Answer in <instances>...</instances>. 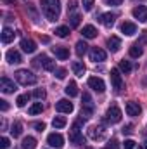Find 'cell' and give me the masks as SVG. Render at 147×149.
<instances>
[{
	"mask_svg": "<svg viewBox=\"0 0 147 149\" xmlns=\"http://www.w3.org/2000/svg\"><path fill=\"white\" fill-rule=\"evenodd\" d=\"M0 109H2V111H7V109H9L7 101H0Z\"/></svg>",
	"mask_w": 147,
	"mask_h": 149,
	"instance_id": "obj_44",
	"label": "cell"
},
{
	"mask_svg": "<svg viewBox=\"0 0 147 149\" xmlns=\"http://www.w3.org/2000/svg\"><path fill=\"white\" fill-rule=\"evenodd\" d=\"M121 132H123V134H126V135H128V134H132V132H133V125H130V123H128V125H125Z\"/></svg>",
	"mask_w": 147,
	"mask_h": 149,
	"instance_id": "obj_40",
	"label": "cell"
},
{
	"mask_svg": "<svg viewBox=\"0 0 147 149\" xmlns=\"http://www.w3.org/2000/svg\"><path fill=\"white\" fill-rule=\"evenodd\" d=\"M10 134H12L14 137H19V135L23 134V123H21V121H16V123L10 127Z\"/></svg>",
	"mask_w": 147,
	"mask_h": 149,
	"instance_id": "obj_27",
	"label": "cell"
},
{
	"mask_svg": "<svg viewBox=\"0 0 147 149\" xmlns=\"http://www.w3.org/2000/svg\"><path fill=\"white\" fill-rule=\"evenodd\" d=\"M81 35L85 38H95L97 37V30H95V26H92V24H87V26H83V30H81Z\"/></svg>",
	"mask_w": 147,
	"mask_h": 149,
	"instance_id": "obj_21",
	"label": "cell"
},
{
	"mask_svg": "<svg viewBox=\"0 0 147 149\" xmlns=\"http://www.w3.org/2000/svg\"><path fill=\"white\" fill-rule=\"evenodd\" d=\"M71 70H73V73L76 74V76H83L85 71H87V68H85V64H83L81 61H73Z\"/></svg>",
	"mask_w": 147,
	"mask_h": 149,
	"instance_id": "obj_19",
	"label": "cell"
},
{
	"mask_svg": "<svg viewBox=\"0 0 147 149\" xmlns=\"http://www.w3.org/2000/svg\"><path fill=\"white\" fill-rule=\"evenodd\" d=\"M42 10L49 21H57L61 16V2L59 0H42Z\"/></svg>",
	"mask_w": 147,
	"mask_h": 149,
	"instance_id": "obj_1",
	"label": "cell"
},
{
	"mask_svg": "<svg viewBox=\"0 0 147 149\" xmlns=\"http://www.w3.org/2000/svg\"><path fill=\"white\" fill-rule=\"evenodd\" d=\"M114 19H116V16H114L112 12H106V14L101 16V23H102L106 28H111V26L114 24Z\"/></svg>",
	"mask_w": 147,
	"mask_h": 149,
	"instance_id": "obj_20",
	"label": "cell"
},
{
	"mask_svg": "<svg viewBox=\"0 0 147 149\" xmlns=\"http://www.w3.org/2000/svg\"><path fill=\"white\" fill-rule=\"evenodd\" d=\"M5 59L10 63V64H19L23 59H21V54L17 52V50H14V49H10V50H7V54H5Z\"/></svg>",
	"mask_w": 147,
	"mask_h": 149,
	"instance_id": "obj_16",
	"label": "cell"
},
{
	"mask_svg": "<svg viewBox=\"0 0 147 149\" xmlns=\"http://www.w3.org/2000/svg\"><path fill=\"white\" fill-rule=\"evenodd\" d=\"M14 37H16V33L10 28H3V31H2V42L3 43H10L14 40Z\"/></svg>",
	"mask_w": 147,
	"mask_h": 149,
	"instance_id": "obj_23",
	"label": "cell"
},
{
	"mask_svg": "<svg viewBox=\"0 0 147 149\" xmlns=\"http://www.w3.org/2000/svg\"><path fill=\"white\" fill-rule=\"evenodd\" d=\"M123 146H125V149H133V148H135V142H133L132 139H128V141H125V144H123Z\"/></svg>",
	"mask_w": 147,
	"mask_h": 149,
	"instance_id": "obj_41",
	"label": "cell"
},
{
	"mask_svg": "<svg viewBox=\"0 0 147 149\" xmlns=\"http://www.w3.org/2000/svg\"><path fill=\"white\" fill-rule=\"evenodd\" d=\"M52 52H54L55 57H59L61 61H64V59L69 57V50H68L66 47H52Z\"/></svg>",
	"mask_w": 147,
	"mask_h": 149,
	"instance_id": "obj_18",
	"label": "cell"
},
{
	"mask_svg": "<svg viewBox=\"0 0 147 149\" xmlns=\"http://www.w3.org/2000/svg\"><path fill=\"white\" fill-rule=\"evenodd\" d=\"M139 149H147V142H144V144H140V146H139Z\"/></svg>",
	"mask_w": 147,
	"mask_h": 149,
	"instance_id": "obj_46",
	"label": "cell"
},
{
	"mask_svg": "<svg viewBox=\"0 0 147 149\" xmlns=\"http://www.w3.org/2000/svg\"><path fill=\"white\" fill-rule=\"evenodd\" d=\"M133 16H135V19H139L140 23H146L147 21V7L146 5L135 7V9H133Z\"/></svg>",
	"mask_w": 147,
	"mask_h": 149,
	"instance_id": "obj_14",
	"label": "cell"
},
{
	"mask_svg": "<svg viewBox=\"0 0 147 149\" xmlns=\"http://www.w3.org/2000/svg\"><path fill=\"white\" fill-rule=\"evenodd\" d=\"M35 128H37L38 132H43V130H45V123H40V121H38V123H35Z\"/></svg>",
	"mask_w": 147,
	"mask_h": 149,
	"instance_id": "obj_43",
	"label": "cell"
},
{
	"mask_svg": "<svg viewBox=\"0 0 147 149\" xmlns=\"http://www.w3.org/2000/svg\"><path fill=\"white\" fill-rule=\"evenodd\" d=\"M64 90H66V94H68L69 97H76V95H78V85H76V81H69Z\"/></svg>",
	"mask_w": 147,
	"mask_h": 149,
	"instance_id": "obj_24",
	"label": "cell"
},
{
	"mask_svg": "<svg viewBox=\"0 0 147 149\" xmlns=\"http://www.w3.org/2000/svg\"><path fill=\"white\" fill-rule=\"evenodd\" d=\"M55 76H57L59 80L66 78V70H64V68H59V70H55Z\"/></svg>",
	"mask_w": 147,
	"mask_h": 149,
	"instance_id": "obj_39",
	"label": "cell"
},
{
	"mask_svg": "<svg viewBox=\"0 0 147 149\" xmlns=\"http://www.w3.org/2000/svg\"><path fill=\"white\" fill-rule=\"evenodd\" d=\"M47 142L52 146V148H55V149H59V148H62V144H64V137L61 135V134H50L49 137H47Z\"/></svg>",
	"mask_w": 147,
	"mask_h": 149,
	"instance_id": "obj_10",
	"label": "cell"
},
{
	"mask_svg": "<svg viewBox=\"0 0 147 149\" xmlns=\"http://www.w3.org/2000/svg\"><path fill=\"white\" fill-rule=\"evenodd\" d=\"M83 108H94L92 99H90V95H88V94H83Z\"/></svg>",
	"mask_w": 147,
	"mask_h": 149,
	"instance_id": "obj_35",
	"label": "cell"
},
{
	"mask_svg": "<svg viewBox=\"0 0 147 149\" xmlns=\"http://www.w3.org/2000/svg\"><path fill=\"white\" fill-rule=\"evenodd\" d=\"M111 81H112V88H114L116 92H119V90L123 88V78H121V74H119V70H116V68L111 70Z\"/></svg>",
	"mask_w": 147,
	"mask_h": 149,
	"instance_id": "obj_6",
	"label": "cell"
},
{
	"mask_svg": "<svg viewBox=\"0 0 147 149\" xmlns=\"http://www.w3.org/2000/svg\"><path fill=\"white\" fill-rule=\"evenodd\" d=\"M21 49H23L24 52H28V54H33V52L37 50V43H35L33 40H30V38H23V40H21Z\"/></svg>",
	"mask_w": 147,
	"mask_h": 149,
	"instance_id": "obj_15",
	"label": "cell"
},
{
	"mask_svg": "<svg viewBox=\"0 0 147 149\" xmlns=\"http://www.w3.org/2000/svg\"><path fill=\"white\" fill-rule=\"evenodd\" d=\"M85 149H92V148H85Z\"/></svg>",
	"mask_w": 147,
	"mask_h": 149,
	"instance_id": "obj_47",
	"label": "cell"
},
{
	"mask_svg": "<svg viewBox=\"0 0 147 149\" xmlns=\"http://www.w3.org/2000/svg\"><path fill=\"white\" fill-rule=\"evenodd\" d=\"M106 57H107L106 50H102L99 47H94L90 50V61H94V63H102V61H106Z\"/></svg>",
	"mask_w": 147,
	"mask_h": 149,
	"instance_id": "obj_8",
	"label": "cell"
},
{
	"mask_svg": "<svg viewBox=\"0 0 147 149\" xmlns=\"http://www.w3.org/2000/svg\"><path fill=\"white\" fill-rule=\"evenodd\" d=\"M35 61H37V64H42V66H43V70H47V71H55V63H54L52 59H49L47 56L42 54V56H38Z\"/></svg>",
	"mask_w": 147,
	"mask_h": 149,
	"instance_id": "obj_7",
	"label": "cell"
},
{
	"mask_svg": "<svg viewBox=\"0 0 147 149\" xmlns=\"http://www.w3.org/2000/svg\"><path fill=\"white\" fill-rule=\"evenodd\" d=\"M55 35L61 38H66L69 35V28L68 26H59V28H55Z\"/></svg>",
	"mask_w": 147,
	"mask_h": 149,
	"instance_id": "obj_30",
	"label": "cell"
},
{
	"mask_svg": "<svg viewBox=\"0 0 147 149\" xmlns=\"http://www.w3.org/2000/svg\"><path fill=\"white\" fill-rule=\"evenodd\" d=\"M42 111H43V104H42V102H35V104L28 109L30 114H38V113H42Z\"/></svg>",
	"mask_w": 147,
	"mask_h": 149,
	"instance_id": "obj_33",
	"label": "cell"
},
{
	"mask_svg": "<svg viewBox=\"0 0 147 149\" xmlns=\"http://www.w3.org/2000/svg\"><path fill=\"white\" fill-rule=\"evenodd\" d=\"M107 146H109V149H119V146H118V141H116V139H111Z\"/></svg>",
	"mask_w": 147,
	"mask_h": 149,
	"instance_id": "obj_42",
	"label": "cell"
},
{
	"mask_svg": "<svg viewBox=\"0 0 147 149\" xmlns=\"http://www.w3.org/2000/svg\"><path fill=\"white\" fill-rule=\"evenodd\" d=\"M126 114L128 116H139L140 113H142V108H140V104L139 102H133V101H130V102H126Z\"/></svg>",
	"mask_w": 147,
	"mask_h": 149,
	"instance_id": "obj_12",
	"label": "cell"
},
{
	"mask_svg": "<svg viewBox=\"0 0 147 149\" xmlns=\"http://www.w3.org/2000/svg\"><path fill=\"white\" fill-rule=\"evenodd\" d=\"M87 50H88V45H87L83 40H80V42L76 43V54L81 57V56H85V54H87Z\"/></svg>",
	"mask_w": 147,
	"mask_h": 149,
	"instance_id": "obj_26",
	"label": "cell"
},
{
	"mask_svg": "<svg viewBox=\"0 0 147 149\" xmlns=\"http://www.w3.org/2000/svg\"><path fill=\"white\" fill-rule=\"evenodd\" d=\"M55 109H57L59 113H71L73 111V104H71L68 99H61V101H57Z\"/></svg>",
	"mask_w": 147,
	"mask_h": 149,
	"instance_id": "obj_13",
	"label": "cell"
},
{
	"mask_svg": "<svg viewBox=\"0 0 147 149\" xmlns=\"http://www.w3.org/2000/svg\"><path fill=\"white\" fill-rule=\"evenodd\" d=\"M0 88H2V92H3V94H12V92H16V90H17L16 83H14L12 80L5 78V76L0 80Z\"/></svg>",
	"mask_w": 147,
	"mask_h": 149,
	"instance_id": "obj_9",
	"label": "cell"
},
{
	"mask_svg": "<svg viewBox=\"0 0 147 149\" xmlns=\"http://www.w3.org/2000/svg\"><path fill=\"white\" fill-rule=\"evenodd\" d=\"M109 5H121L123 3V0H106Z\"/></svg>",
	"mask_w": 147,
	"mask_h": 149,
	"instance_id": "obj_45",
	"label": "cell"
},
{
	"mask_svg": "<svg viewBox=\"0 0 147 149\" xmlns=\"http://www.w3.org/2000/svg\"><path fill=\"white\" fill-rule=\"evenodd\" d=\"M106 120L109 121V123H118V121H121V109L118 108V106H111L107 113H106Z\"/></svg>",
	"mask_w": 147,
	"mask_h": 149,
	"instance_id": "obj_5",
	"label": "cell"
},
{
	"mask_svg": "<svg viewBox=\"0 0 147 149\" xmlns=\"http://www.w3.org/2000/svg\"><path fill=\"white\" fill-rule=\"evenodd\" d=\"M28 99H30V95H28V94H23V95H19V97H17L16 104H17L19 108H23V106H24V104L28 102Z\"/></svg>",
	"mask_w": 147,
	"mask_h": 149,
	"instance_id": "obj_34",
	"label": "cell"
},
{
	"mask_svg": "<svg viewBox=\"0 0 147 149\" xmlns=\"http://www.w3.org/2000/svg\"><path fill=\"white\" fill-rule=\"evenodd\" d=\"M121 33H125V35L132 37V35H135V33H137V26H135L133 23H130V21H125V23L121 24Z\"/></svg>",
	"mask_w": 147,
	"mask_h": 149,
	"instance_id": "obj_17",
	"label": "cell"
},
{
	"mask_svg": "<svg viewBox=\"0 0 147 149\" xmlns=\"http://www.w3.org/2000/svg\"><path fill=\"white\" fill-rule=\"evenodd\" d=\"M130 56H132V57H140V56H142V47H140L139 43L132 45V47H130Z\"/></svg>",
	"mask_w": 147,
	"mask_h": 149,
	"instance_id": "obj_29",
	"label": "cell"
},
{
	"mask_svg": "<svg viewBox=\"0 0 147 149\" xmlns=\"http://www.w3.org/2000/svg\"><path fill=\"white\" fill-rule=\"evenodd\" d=\"M119 71H123V73H130L132 71V64H130V61H119Z\"/></svg>",
	"mask_w": 147,
	"mask_h": 149,
	"instance_id": "obj_31",
	"label": "cell"
},
{
	"mask_svg": "<svg viewBox=\"0 0 147 149\" xmlns=\"http://www.w3.org/2000/svg\"><path fill=\"white\" fill-rule=\"evenodd\" d=\"M107 47H109L111 52H118L119 47H121V40L118 37H111L109 40H107Z\"/></svg>",
	"mask_w": 147,
	"mask_h": 149,
	"instance_id": "obj_22",
	"label": "cell"
},
{
	"mask_svg": "<svg viewBox=\"0 0 147 149\" xmlns=\"http://www.w3.org/2000/svg\"><path fill=\"white\" fill-rule=\"evenodd\" d=\"M80 125H81V120L74 121L73 128H71V132H69V142H71V144H74V146H83V144H85L83 134L80 132Z\"/></svg>",
	"mask_w": 147,
	"mask_h": 149,
	"instance_id": "obj_2",
	"label": "cell"
},
{
	"mask_svg": "<svg viewBox=\"0 0 147 149\" xmlns=\"http://www.w3.org/2000/svg\"><path fill=\"white\" fill-rule=\"evenodd\" d=\"M16 80L21 83V85H35L37 83V76L28 71V70H19L16 71Z\"/></svg>",
	"mask_w": 147,
	"mask_h": 149,
	"instance_id": "obj_3",
	"label": "cell"
},
{
	"mask_svg": "<svg viewBox=\"0 0 147 149\" xmlns=\"http://www.w3.org/2000/svg\"><path fill=\"white\" fill-rule=\"evenodd\" d=\"M80 21H81L80 14H71V16H69V24H71V28H78V26H80Z\"/></svg>",
	"mask_w": 147,
	"mask_h": 149,
	"instance_id": "obj_32",
	"label": "cell"
},
{
	"mask_svg": "<svg viewBox=\"0 0 147 149\" xmlns=\"http://www.w3.org/2000/svg\"><path fill=\"white\" fill-rule=\"evenodd\" d=\"M88 87H90L92 90L99 92V94H102V92L106 90V83H104V80L99 78V76H90V78H88Z\"/></svg>",
	"mask_w": 147,
	"mask_h": 149,
	"instance_id": "obj_4",
	"label": "cell"
},
{
	"mask_svg": "<svg viewBox=\"0 0 147 149\" xmlns=\"http://www.w3.org/2000/svg\"><path fill=\"white\" fill-rule=\"evenodd\" d=\"M33 95H35L37 99H45V95H47V94H45V90H43V88H37V90L33 92Z\"/></svg>",
	"mask_w": 147,
	"mask_h": 149,
	"instance_id": "obj_37",
	"label": "cell"
},
{
	"mask_svg": "<svg viewBox=\"0 0 147 149\" xmlns=\"http://www.w3.org/2000/svg\"><path fill=\"white\" fill-rule=\"evenodd\" d=\"M66 118L64 116H55L54 120H52V125H54V128H62V127H66Z\"/></svg>",
	"mask_w": 147,
	"mask_h": 149,
	"instance_id": "obj_28",
	"label": "cell"
},
{
	"mask_svg": "<svg viewBox=\"0 0 147 149\" xmlns=\"http://www.w3.org/2000/svg\"><path fill=\"white\" fill-rule=\"evenodd\" d=\"M37 148V139L35 137H24L23 139V149H35Z\"/></svg>",
	"mask_w": 147,
	"mask_h": 149,
	"instance_id": "obj_25",
	"label": "cell"
},
{
	"mask_svg": "<svg viewBox=\"0 0 147 149\" xmlns=\"http://www.w3.org/2000/svg\"><path fill=\"white\" fill-rule=\"evenodd\" d=\"M104 134H106L104 127H90V128H88V137L94 139V141H101V139H104Z\"/></svg>",
	"mask_w": 147,
	"mask_h": 149,
	"instance_id": "obj_11",
	"label": "cell"
},
{
	"mask_svg": "<svg viewBox=\"0 0 147 149\" xmlns=\"http://www.w3.org/2000/svg\"><path fill=\"white\" fill-rule=\"evenodd\" d=\"M94 3H95V0H83V2H81V5H83L85 10H92Z\"/></svg>",
	"mask_w": 147,
	"mask_h": 149,
	"instance_id": "obj_36",
	"label": "cell"
},
{
	"mask_svg": "<svg viewBox=\"0 0 147 149\" xmlns=\"http://www.w3.org/2000/svg\"><path fill=\"white\" fill-rule=\"evenodd\" d=\"M9 146H10V141H9L7 137H2V139H0V149H7Z\"/></svg>",
	"mask_w": 147,
	"mask_h": 149,
	"instance_id": "obj_38",
	"label": "cell"
}]
</instances>
